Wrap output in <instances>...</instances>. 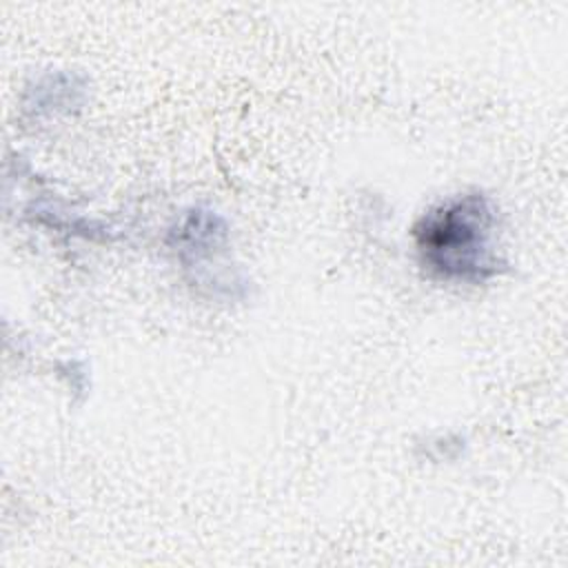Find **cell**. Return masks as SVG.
Masks as SVG:
<instances>
[{"label": "cell", "mask_w": 568, "mask_h": 568, "mask_svg": "<svg viewBox=\"0 0 568 568\" xmlns=\"http://www.w3.org/2000/svg\"><path fill=\"white\" fill-rule=\"evenodd\" d=\"M422 264L450 282H484L499 268L497 217L479 193L455 195L433 206L415 226Z\"/></svg>", "instance_id": "obj_1"}]
</instances>
